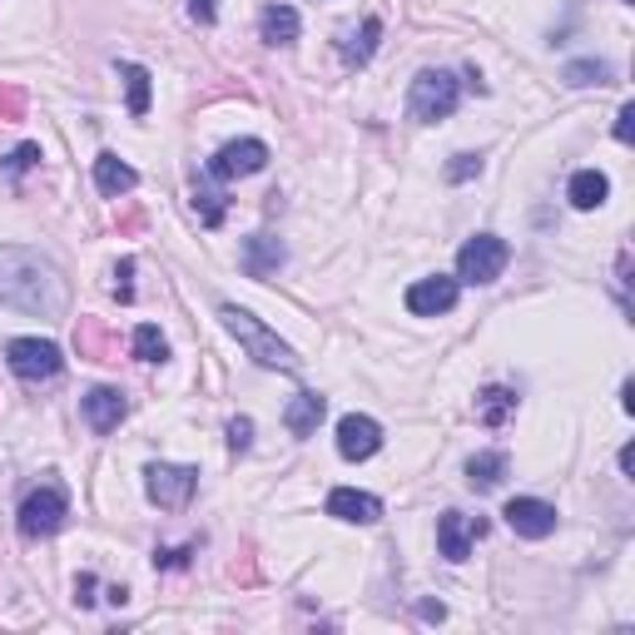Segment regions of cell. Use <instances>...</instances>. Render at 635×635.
<instances>
[{
    "label": "cell",
    "instance_id": "obj_24",
    "mask_svg": "<svg viewBox=\"0 0 635 635\" xmlns=\"http://www.w3.org/2000/svg\"><path fill=\"white\" fill-rule=\"evenodd\" d=\"M194 208H198V224H204V228H218V224H224V214H228L224 189L208 184V174H194Z\"/></svg>",
    "mask_w": 635,
    "mask_h": 635
},
{
    "label": "cell",
    "instance_id": "obj_16",
    "mask_svg": "<svg viewBox=\"0 0 635 635\" xmlns=\"http://www.w3.org/2000/svg\"><path fill=\"white\" fill-rule=\"evenodd\" d=\"M238 258H244V273H248V278H268V273H278V268H283L288 248L278 244L273 234H254Z\"/></svg>",
    "mask_w": 635,
    "mask_h": 635
},
{
    "label": "cell",
    "instance_id": "obj_17",
    "mask_svg": "<svg viewBox=\"0 0 635 635\" xmlns=\"http://www.w3.org/2000/svg\"><path fill=\"white\" fill-rule=\"evenodd\" d=\"M323 412H327V397L323 392H298L293 402L283 407V427L293 437H313L318 422H323Z\"/></svg>",
    "mask_w": 635,
    "mask_h": 635
},
{
    "label": "cell",
    "instance_id": "obj_8",
    "mask_svg": "<svg viewBox=\"0 0 635 635\" xmlns=\"http://www.w3.org/2000/svg\"><path fill=\"white\" fill-rule=\"evenodd\" d=\"M268 164V144L263 139H234V144H224L214 159H208V179H248L258 174V169Z\"/></svg>",
    "mask_w": 635,
    "mask_h": 635
},
{
    "label": "cell",
    "instance_id": "obj_32",
    "mask_svg": "<svg viewBox=\"0 0 635 635\" xmlns=\"http://www.w3.org/2000/svg\"><path fill=\"white\" fill-rule=\"evenodd\" d=\"M40 164V144H20L6 154V174H25V169Z\"/></svg>",
    "mask_w": 635,
    "mask_h": 635
},
{
    "label": "cell",
    "instance_id": "obj_38",
    "mask_svg": "<svg viewBox=\"0 0 635 635\" xmlns=\"http://www.w3.org/2000/svg\"><path fill=\"white\" fill-rule=\"evenodd\" d=\"M621 472H625V476H631V472H635V446H631V442H625V446H621Z\"/></svg>",
    "mask_w": 635,
    "mask_h": 635
},
{
    "label": "cell",
    "instance_id": "obj_21",
    "mask_svg": "<svg viewBox=\"0 0 635 635\" xmlns=\"http://www.w3.org/2000/svg\"><path fill=\"white\" fill-rule=\"evenodd\" d=\"M377 40H383V20L367 15L363 30H347V40H343V65H347V69H363L367 60H373Z\"/></svg>",
    "mask_w": 635,
    "mask_h": 635
},
{
    "label": "cell",
    "instance_id": "obj_4",
    "mask_svg": "<svg viewBox=\"0 0 635 635\" xmlns=\"http://www.w3.org/2000/svg\"><path fill=\"white\" fill-rule=\"evenodd\" d=\"M512 263V248H506V238L496 234H476L462 244V254H456V283H472V288H486L502 278V268Z\"/></svg>",
    "mask_w": 635,
    "mask_h": 635
},
{
    "label": "cell",
    "instance_id": "obj_28",
    "mask_svg": "<svg viewBox=\"0 0 635 635\" xmlns=\"http://www.w3.org/2000/svg\"><path fill=\"white\" fill-rule=\"evenodd\" d=\"M15 119H25V89L0 85V125H15Z\"/></svg>",
    "mask_w": 635,
    "mask_h": 635
},
{
    "label": "cell",
    "instance_id": "obj_26",
    "mask_svg": "<svg viewBox=\"0 0 635 635\" xmlns=\"http://www.w3.org/2000/svg\"><path fill=\"white\" fill-rule=\"evenodd\" d=\"M611 75H615V69L605 65V60H571V65L561 69V79H566V85H575V89H581V85H611Z\"/></svg>",
    "mask_w": 635,
    "mask_h": 635
},
{
    "label": "cell",
    "instance_id": "obj_27",
    "mask_svg": "<svg viewBox=\"0 0 635 635\" xmlns=\"http://www.w3.org/2000/svg\"><path fill=\"white\" fill-rule=\"evenodd\" d=\"M129 343H134V357H139V363H164V357H169V343H164V333H159L154 323H139Z\"/></svg>",
    "mask_w": 635,
    "mask_h": 635
},
{
    "label": "cell",
    "instance_id": "obj_29",
    "mask_svg": "<svg viewBox=\"0 0 635 635\" xmlns=\"http://www.w3.org/2000/svg\"><path fill=\"white\" fill-rule=\"evenodd\" d=\"M476 174H482V154H452V164H446V184H466Z\"/></svg>",
    "mask_w": 635,
    "mask_h": 635
},
{
    "label": "cell",
    "instance_id": "obj_7",
    "mask_svg": "<svg viewBox=\"0 0 635 635\" xmlns=\"http://www.w3.org/2000/svg\"><path fill=\"white\" fill-rule=\"evenodd\" d=\"M194 486H198V466H179V462H149L144 466V492H149V502L164 506V512L189 506Z\"/></svg>",
    "mask_w": 635,
    "mask_h": 635
},
{
    "label": "cell",
    "instance_id": "obj_25",
    "mask_svg": "<svg viewBox=\"0 0 635 635\" xmlns=\"http://www.w3.org/2000/svg\"><path fill=\"white\" fill-rule=\"evenodd\" d=\"M119 75H125V89H129V115L134 119H144L149 115V95H154V89H149V69L144 65H119Z\"/></svg>",
    "mask_w": 635,
    "mask_h": 635
},
{
    "label": "cell",
    "instance_id": "obj_39",
    "mask_svg": "<svg viewBox=\"0 0 635 635\" xmlns=\"http://www.w3.org/2000/svg\"><path fill=\"white\" fill-rule=\"evenodd\" d=\"M139 224H144V214H139V208H134V214H125V218H119V228H125V234H134Z\"/></svg>",
    "mask_w": 635,
    "mask_h": 635
},
{
    "label": "cell",
    "instance_id": "obj_10",
    "mask_svg": "<svg viewBox=\"0 0 635 635\" xmlns=\"http://www.w3.org/2000/svg\"><path fill=\"white\" fill-rule=\"evenodd\" d=\"M486 531L482 516H462V512H442L437 516V551L446 556V561H466V551H472V541Z\"/></svg>",
    "mask_w": 635,
    "mask_h": 635
},
{
    "label": "cell",
    "instance_id": "obj_34",
    "mask_svg": "<svg viewBox=\"0 0 635 635\" xmlns=\"http://www.w3.org/2000/svg\"><path fill=\"white\" fill-rule=\"evenodd\" d=\"M228 575H234V581H244V585H254V581H258V571H254V551L238 556V561L228 566Z\"/></svg>",
    "mask_w": 635,
    "mask_h": 635
},
{
    "label": "cell",
    "instance_id": "obj_18",
    "mask_svg": "<svg viewBox=\"0 0 635 635\" xmlns=\"http://www.w3.org/2000/svg\"><path fill=\"white\" fill-rule=\"evenodd\" d=\"M298 30H303V20H298L293 6H268L263 15H258V35H263V45H293Z\"/></svg>",
    "mask_w": 635,
    "mask_h": 635
},
{
    "label": "cell",
    "instance_id": "obj_23",
    "mask_svg": "<svg viewBox=\"0 0 635 635\" xmlns=\"http://www.w3.org/2000/svg\"><path fill=\"white\" fill-rule=\"evenodd\" d=\"M506 472H512V456L506 452H476L472 462H466V482H472V492H492V486H502Z\"/></svg>",
    "mask_w": 635,
    "mask_h": 635
},
{
    "label": "cell",
    "instance_id": "obj_15",
    "mask_svg": "<svg viewBox=\"0 0 635 635\" xmlns=\"http://www.w3.org/2000/svg\"><path fill=\"white\" fill-rule=\"evenodd\" d=\"M75 347L89 363H119V333L105 318H79L75 323Z\"/></svg>",
    "mask_w": 635,
    "mask_h": 635
},
{
    "label": "cell",
    "instance_id": "obj_6",
    "mask_svg": "<svg viewBox=\"0 0 635 635\" xmlns=\"http://www.w3.org/2000/svg\"><path fill=\"white\" fill-rule=\"evenodd\" d=\"M6 363H10V373H15L20 383H45V377H60L65 357H60V347L45 343V337H10Z\"/></svg>",
    "mask_w": 635,
    "mask_h": 635
},
{
    "label": "cell",
    "instance_id": "obj_36",
    "mask_svg": "<svg viewBox=\"0 0 635 635\" xmlns=\"http://www.w3.org/2000/svg\"><path fill=\"white\" fill-rule=\"evenodd\" d=\"M635 105H621V115H615V139H621V144H631V134H635Z\"/></svg>",
    "mask_w": 635,
    "mask_h": 635
},
{
    "label": "cell",
    "instance_id": "obj_2",
    "mask_svg": "<svg viewBox=\"0 0 635 635\" xmlns=\"http://www.w3.org/2000/svg\"><path fill=\"white\" fill-rule=\"evenodd\" d=\"M218 318H224V327H228V333H234L238 343L248 347V357H254V363H263V367H278V373H293V367H298L293 347H288V343H283V337H278V333H268V327L258 323V318L248 313V308H238V303H224V308H218Z\"/></svg>",
    "mask_w": 635,
    "mask_h": 635
},
{
    "label": "cell",
    "instance_id": "obj_37",
    "mask_svg": "<svg viewBox=\"0 0 635 635\" xmlns=\"http://www.w3.org/2000/svg\"><path fill=\"white\" fill-rule=\"evenodd\" d=\"M95 575L89 571H79V581H75V605H95Z\"/></svg>",
    "mask_w": 635,
    "mask_h": 635
},
{
    "label": "cell",
    "instance_id": "obj_1",
    "mask_svg": "<svg viewBox=\"0 0 635 635\" xmlns=\"http://www.w3.org/2000/svg\"><path fill=\"white\" fill-rule=\"evenodd\" d=\"M0 303L55 323L69 313V283L40 248L0 244Z\"/></svg>",
    "mask_w": 635,
    "mask_h": 635
},
{
    "label": "cell",
    "instance_id": "obj_5",
    "mask_svg": "<svg viewBox=\"0 0 635 635\" xmlns=\"http://www.w3.org/2000/svg\"><path fill=\"white\" fill-rule=\"evenodd\" d=\"M65 516H69V496L60 492L55 482H45V486H35V492L20 502V536H30V541H40V536H55L60 526H65Z\"/></svg>",
    "mask_w": 635,
    "mask_h": 635
},
{
    "label": "cell",
    "instance_id": "obj_13",
    "mask_svg": "<svg viewBox=\"0 0 635 635\" xmlns=\"http://www.w3.org/2000/svg\"><path fill=\"white\" fill-rule=\"evenodd\" d=\"M327 516L347 526H373L383 521V502L373 492H357V486H337V492H327Z\"/></svg>",
    "mask_w": 635,
    "mask_h": 635
},
{
    "label": "cell",
    "instance_id": "obj_30",
    "mask_svg": "<svg viewBox=\"0 0 635 635\" xmlns=\"http://www.w3.org/2000/svg\"><path fill=\"white\" fill-rule=\"evenodd\" d=\"M189 556H194V546H159V551H154V571H184Z\"/></svg>",
    "mask_w": 635,
    "mask_h": 635
},
{
    "label": "cell",
    "instance_id": "obj_35",
    "mask_svg": "<svg viewBox=\"0 0 635 635\" xmlns=\"http://www.w3.org/2000/svg\"><path fill=\"white\" fill-rule=\"evenodd\" d=\"M184 10H189V15H194V20H198V25H214V20H218L214 0H184Z\"/></svg>",
    "mask_w": 635,
    "mask_h": 635
},
{
    "label": "cell",
    "instance_id": "obj_9",
    "mask_svg": "<svg viewBox=\"0 0 635 635\" xmlns=\"http://www.w3.org/2000/svg\"><path fill=\"white\" fill-rule=\"evenodd\" d=\"M456 298H462V283L446 273H432V278H417L412 288H407V313L417 318H437V313H452Z\"/></svg>",
    "mask_w": 635,
    "mask_h": 635
},
{
    "label": "cell",
    "instance_id": "obj_14",
    "mask_svg": "<svg viewBox=\"0 0 635 635\" xmlns=\"http://www.w3.org/2000/svg\"><path fill=\"white\" fill-rule=\"evenodd\" d=\"M79 407H85V422L95 427L99 437H105V432H115V427L129 417V397L119 392V387H89V392H85V402H79Z\"/></svg>",
    "mask_w": 635,
    "mask_h": 635
},
{
    "label": "cell",
    "instance_id": "obj_20",
    "mask_svg": "<svg viewBox=\"0 0 635 635\" xmlns=\"http://www.w3.org/2000/svg\"><path fill=\"white\" fill-rule=\"evenodd\" d=\"M512 417H516L512 387H482V392H476V422L482 427H506Z\"/></svg>",
    "mask_w": 635,
    "mask_h": 635
},
{
    "label": "cell",
    "instance_id": "obj_3",
    "mask_svg": "<svg viewBox=\"0 0 635 635\" xmlns=\"http://www.w3.org/2000/svg\"><path fill=\"white\" fill-rule=\"evenodd\" d=\"M456 105H462V79H456L452 69H422V75L412 79V89H407V115H412L417 125H437V119H446Z\"/></svg>",
    "mask_w": 635,
    "mask_h": 635
},
{
    "label": "cell",
    "instance_id": "obj_22",
    "mask_svg": "<svg viewBox=\"0 0 635 635\" xmlns=\"http://www.w3.org/2000/svg\"><path fill=\"white\" fill-rule=\"evenodd\" d=\"M95 184H99V194L119 198V194H129V189L139 184V174H134V169H129L119 154H99V159H95Z\"/></svg>",
    "mask_w": 635,
    "mask_h": 635
},
{
    "label": "cell",
    "instance_id": "obj_33",
    "mask_svg": "<svg viewBox=\"0 0 635 635\" xmlns=\"http://www.w3.org/2000/svg\"><path fill=\"white\" fill-rule=\"evenodd\" d=\"M248 446H254V422L234 417V422H228V452H248Z\"/></svg>",
    "mask_w": 635,
    "mask_h": 635
},
{
    "label": "cell",
    "instance_id": "obj_19",
    "mask_svg": "<svg viewBox=\"0 0 635 635\" xmlns=\"http://www.w3.org/2000/svg\"><path fill=\"white\" fill-rule=\"evenodd\" d=\"M566 194H571L575 208H601L605 198H611V179H605L601 169H575L571 184H566Z\"/></svg>",
    "mask_w": 635,
    "mask_h": 635
},
{
    "label": "cell",
    "instance_id": "obj_11",
    "mask_svg": "<svg viewBox=\"0 0 635 635\" xmlns=\"http://www.w3.org/2000/svg\"><path fill=\"white\" fill-rule=\"evenodd\" d=\"M502 516H506V526H512L516 536H526V541H541V536L556 531V506L536 502V496H512Z\"/></svg>",
    "mask_w": 635,
    "mask_h": 635
},
{
    "label": "cell",
    "instance_id": "obj_12",
    "mask_svg": "<svg viewBox=\"0 0 635 635\" xmlns=\"http://www.w3.org/2000/svg\"><path fill=\"white\" fill-rule=\"evenodd\" d=\"M377 446H383V427H377L373 417L347 412L343 422H337V452H343L347 462H367Z\"/></svg>",
    "mask_w": 635,
    "mask_h": 635
},
{
    "label": "cell",
    "instance_id": "obj_31",
    "mask_svg": "<svg viewBox=\"0 0 635 635\" xmlns=\"http://www.w3.org/2000/svg\"><path fill=\"white\" fill-rule=\"evenodd\" d=\"M109 288H115L119 303H129V298H134V258H119V263H115V283H109Z\"/></svg>",
    "mask_w": 635,
    "mask_h": 635
}]
</instances>
